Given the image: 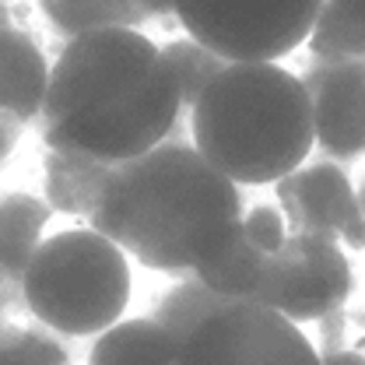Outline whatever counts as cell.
<instances>
[{"label": "cell", "mask_w": 365, "mask_h": 365, "mask_svg": "<svg viewBox=\"0 0 365 365\" xmlns=\"http://www.w3.org/2000/svg\"><path fill=\"white\" fill-rule=\"evenodd\" d=\"M323 359V365H365V355H359V351H327V355H319Z\"/></svg>", "instance_id": "44dd1931"}, {"label": "cell", "mask_w": 365, "mask_h": 365, "mask_svg": "<svg viewBox=\"0 0 365 365\" xmlns=\"http://www.w3.org/2000/svg\"><path fill=\"white\" fill-rule=\"evenodd\" d=\"M190 140L235 186L277 182L317 144L313 98L281 63H228L193 102Z\"/></svg>", "instance_id": "3957f363"}, {"label": "cell", "mask_w": 365, "mask_h": 365, "mask_svg": "<svg viewBox=\"0 0 365 365\" xmlns=\"http://www.w3.org/2000/svg\"><path fill=\"white\" fill-rule=\"evenodd\" d=\"M180 344L155 319H120L95 337L88 365H176Z\"/></svg>", "instance_id": "4fadbf2b"}, {"label": "cell", "mask_w": 365, "mask_h": 365, "mask_svg": "<svg viewBox=\"0 0 365 365\" xmlns=\"http://www.w3.org/2000/svg\"><path fill=\"white\" fill-rule=\"evenodd\" d=\"M46 21L71 43L102 29H137L148 21L140 0H39Z\"/></svg>", "instance_id": "5bb4252c"}, {"label": "cell", "mask_w": 365, "mask_h": 365, "mask_svg": "<svg viewBox=\"0 0 365 365\" xmlns=\"http://www.w3.org/2000/svg\"><path fill=\"white\" fill-rule=\"evenodd\" d=\"M309 53L319 60L365 56V0H323Z\"/></svg>", "instance_id": "9a60e30c"}, {"label": "cell", "mask_w": 365, "mask_h": 365, "mask_svg": "<svg viewBox=\"0 0 365 365\" xmlns=\"http://www.w3.org/2000/svg\"><path fill=\"white\" fill-rule=\"evenodd\" d=\"M4 11H7V4H4V0H0V14H4Z\"/></svg>", "instance_id": "cb8c5ba5"}, {"label": "cell", "mask_w": 365, "mask_h": 365, "mask_svg": "<svg viewBox=\"0 0 365 365\" xmlns=\"http://www.w3.org/2000/svg\"><path fill=\"white\" fill-rule=\"evenodd\" d=\"M25 309L63 337H98L130 302L127 253L98 228H63L39 242L21 281Z\"/></svg>", "instance_id": "277c9868"}, {"label": "cell", "mask_w": 365, "mask_h": 365, "mask_svg": "<svg viewBox=\"0 0 365 365\" xmlns=\"http://www.w3.org/2000/svg\"><path fill=\"white\" fill-rule=\"evenodd\" d=\"M162 53H165V63H169L173 74H176V85H180V95H182V109H193V102L204 95V88L228 67L225 56H218L215 49L200 46L197 39H190V36L165 43Z\"/></svg>", "instance_id": "e0dca14e"}, {"label": "cell", "mask_w": 365, "mask_h": 365, "mask_svg": "<svg viewBox=\"0 0 365 365\" xmlns=\"http://www.w3.org/2000/svg\"><path fill=\"white\" fill-rule=\"evenodd\" d=\"M140 4H144L148 21H151V18H169V14H176V0H140Z\"/></svg>", "instance_id": "7402d4cb"}, {"label": "cell", "mask_w": 365, "mask_h": 365, "mask_svg": "<svg viewBox=\"0 0 365 365\" xmlns=\"http://www.w3.org/2000/svg\"><path fill=\"white\" fill-rule=\"evenodd\" d=\"M228 299L225 295H218L211 284H204L197 274H190V277H180L165 295H162V302L155 306V323H162L169 334H173V341L182 344L204 319L211 317L215 309H222Z\"/></svg>", "instance_id": "2e32d148"}, {"label": "cell", "mask_w": 365, "mask_h": 365, "mask_svg": "<svg viewBox=\"0 0 365 365\" xmlns=\"http://www.w3.org/2000/svg\"><path fill=\"white\" fill-rule=\"evenodd\" d=\"M49 60L39 43L11 21V11L0 14V116L29 123L43 113L49 88Z\"/></svg>", "instance_id": "30bf717a"}, {"label": "cell", "mask_w": 365, "mask_h": 365, "mask_svg": "<svg viewBox=\"0 0 365 365\" xmlns=\"http://www.w3.org/2000/svg\"><path fill=\"white\" fill-rule=\"evenodd\" d=\"M323 0H176V21L190 39L228 63H277L309 43Z\"/></svg>", "instance_id": "8992f818"}, {"label": "cell", "mask_w": 365, "mask_h": 365, "mask_svg": "<svg viewBox=\"0 0 365 365\" xmlns=\"http://www.w3.org/2000/svg\"><path fill=\"white\" fill-rule=\"evenodd\" d=\"M18 134H21V123L11 120V116H0V165L11 158V151L18 144Z\"/></svg>", "instance_id": "ffe728a7"}, {"label": "cell", "mask_w": 365, "mask_h": 365, "mask_svg": "<svg viewBox=\"0 0 365 365\" xmlns=\"http://www.w3.org/2000/svg\"><path fill=\"white\" fill-rule=\"evenodd\" d=\"M242 235L260 250V253H274L284 246L288 239V225H284V215L274 211L271 204H257L253 211L242 215Z\"/></svg>", "instance_id": "d6986e66"}, {"label": "cell", "mask_w": 365, "mask_h": 365, "mask_svg": "<svg viewBox=\"0 0 365 365\" xmlns=\"http://www.w3.org/2000/svg\"><path fill=\"white\" fill-rule=\"evenodd\" d=\"M53 207L32 193H4L0 197V309H25L21 281L32 253L43 242Z\"/></svg>", "instance_id": "8fae6325"}, {"label": "cell", "mask_w": 365, "mask_h": 365, "mask_svg": "<svg viewBox=\"0 0 365 365\" xmlns=\"http://www.w3.org/2000/svg\"><path fill=\"white\" fill-rule=\"evenodd\" d=\"M197 277L228 302L267 306L295 323L337 313L355 288L341 246L302 232H288L284 246L274 253H260L246 235H239L225 257L200 267Z\"/></svg>", "instance_id": "5b68a950"}, {"label": "cell", "mask_w": 365, "mask_h": 365, "mask_svg": "<svg viewBox=\"0 0 365 365\" xmlns=\"http://www.w3.org/2000/svg\"><path fill=\"white\" fill-rule=\"evenodd\" d=\"M182 95L162 46L137 29H102L60 49L43 102V140L120 165L176 134Z\"/></svg>", "instance_id": "6da1fadb"}, {"label": "cell", "mask_w": 365, "mask_h": 365, "mask_svg": "<svg viewBox=\"0 0 365 365\" xmlns=\"http://www.w3.org/2000/svg\"><path fill=\"white\" fill-rule=\"evenodd\" d=\"M359 200H362V211H365V180H362V190H359Z\"/></svg>", "instance_id": "603a6c76"}, {"label": "cell", "mask_w": 365, "mask_h": 365, "mask_svg": "<svg viewBox=\"0 0 365 365\" xmlns=\"http://www.w3.org/2000/svg\"><path fill=\"white\" fill-rule=\"evenodd\" d=\"M242 215L239 186L173 134L109 169L88 222L144 267L190 277L235 246Z\"/></svg>", "instance_id": "7a4b0ae2"}, {"label": "cell", "mask_w": 365, "mask_h": 365, "mask_svg": "<svg viewBox=\"0 0 365 365\" xmlns=\"http://www.w3.org/2000/svg\"><path fill=\"white\" fill-rule=\"evenodd\" d=\"M176 365H323V359L295 319L253 302H225L180 344Z\"/></svg>", "instance_id": "52a82bcc"}, {"label": "cell", "mask_w": 365, "mask_h": 365, "mask_svg": "<svg viewBox=\"0 0 365 365\" xmlns=\"http://www.w3.org/2000/svg\"><path fill=\"white\" fill-rule=\"evenodd\" d=\"M109 162H98L88 155H74V151H53L43 162L46 176V204L60 215H78V218H91L102 182L109 176Z\"/></svg>", "instance_id": "7c38bea8"}, {"label": "cell", "mask_w": 365, "mask_h": 365, "mask_svg": "<svg viewBox=\"0 0 365 365\" xmlns=\"http://www.w3.org/2000/svg\"><path fill=\"white\" fill-rule=\"evenodd\" d=\"M0 365H67V351L43 330L7 327L0 334Z\"/></svg>", "instance_id": "ac0fdd59"}, {"label": "cell", "mask_w": 365, "mask_h": 365, "mask_svg": "<svg viewBox=\"0 0 365 365\" xmlns=\"http://www.w3.org/2000/svg\"><path fill=\"white\" fill-rule=\"evenodd\" d=\"M302 85L313 98L317 144L334 158L365 155V56H313Z\"/></svg>", "instance_id": "9c48e42d"}, {"label": "cell", "mask_w": 365, "mask_h": 365, "mask_svg": "<svg viewBox=\"0 0 365 365\" xmlns=\"http://www.w3.org/2000/svg\"><path fill=\"white\" fill-rule=\"evenodd\" d=\"M277 200L284 211L288 232L317 235V239H344L348 246L365 250V211L359 190L348 173L334 162L299 165L284 180H277Z\"/></svg>", "instance_id": "ba28073f"}]
</instances>
